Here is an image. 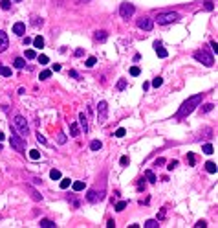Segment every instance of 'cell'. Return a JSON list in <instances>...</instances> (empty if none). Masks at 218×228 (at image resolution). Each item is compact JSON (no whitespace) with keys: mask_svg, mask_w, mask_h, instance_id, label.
I'll use <instances>...</instances> for the list:
<instances>
[{"mask_svg":"<svg viewBox=\"0 0 218 228\" xmlns=\"http://www.w3.org/2000/svg\"><path fill=\"white\" fill-rule=\"evenodd\" d=\"M202 99H204V94H196V96H191L187 101H183L182 103V107L178 109V112H176V116H174V120H183V118H187L196 107H200L202 105Z\"/></svg>","mask_w":218,"mask_h":228,"instance_id":"6da1fadb","label":"cell"},{"mask_svg":"<svg viewBox=\"0 0 218 228\" xmlns=\"http://www.w3.org/2000/svg\"><path fill=\"white\" fill-rule=\"evenodd\" d=\"M193 57H194L198 63H202L204 66H207V68H211V66L215 64V59H213V55H211L207 50H196V52L193 53Z\"/></svg>","mask_w":218,"mask_h":228,"instance_id":"7a4b0ae2","label":"cell"},{"mask_svg":"<svg viewBox=\"0 0 218 228\" xmlns=\"http://www.w3.org/2000/svg\"><path fill=\"white\" fill-rule=\"evenodd\" d=\"M156 20H158V24L167 26V24L178 22V20H180V15H178V13H172V11H169V13H160V15L156 17Z\"/></svg>","mask_w":218,"mask_h":228,"instance_id":"3957f363","label":"cell"},{"mask_svg":"<svg viewBox=\"0 0 218 228\" xmlns=\"http://www.w3.org/2000/svg\"><path fill=\"white\" fill-rule=\"evenodd\" d=\"M15 129L18 131V134L22 136V138H26L28 134H29V127H28V122H26V118L24 116H15Z\"/></svg>","mask_w":218,"mask_h":228,"instance_id":"277c9868","label":"cell"},{"mask_svg":"<svg viewBox=\"0 0 218 228\" xmlns=\"http://www.w3.org/2000/svg\"><path fill=\"white\" fill-rule=\"evenodd\" d=\"M9 144H11V147H13L15 151H18V153H24V149H26V142H24V138H22V136H17L15 131L11 133Z\"/></svg>","mask_w":218,"mask_h":228,"instance_id":"5b68a950","label":"cell"},{"mask_svg":"<svg viewBox=\"0 0 218 228\" xmlns=\"http://www.w3.org/2000/svg\"><path fill=\"white\" fill-rule=\"evenodd\" d=\"M134 11H136V7H134V4H130V2H123V4L119 6V15H121V18H125V20H128V18L134 15Z\"/></svg>","mask_w":218,"mask_h":228,"instance_id":"8992f818","label":"cell"},{"mask_svg":"<svg viewBox=\"0 0 218 228\" xmlns=\"http://www.w3.org/2000/svg\"><path fill=\"white\" fill-rule=\"evenodd\" d=\"M106 118H108V105H106V101H99V105H97V120H99V123H105Z\"/></svg>","mask_w":218,"mask_h":228,"instance_id":"52a82bcc","label":"cell"},{"mask_svg":"<svg viewBox=\"0 0 218 228\" xmlns=\"http://www.w3.org/2000/svg\"><path fill=\"white\" fill-rule=\"evenodd\" d=\"M136 26H138L139 29H143V31H150V29L154 28V22H152V18H149V17H141V18H138Z\"/></svg>","mask_w":218,"mask_h":228,"instance_id":"ba28073f","label":"cell"},{"mask_svg":"<svg viewBox=\"0 0 218 228\" xmlns=\"http://www.w3.org/2000/svg\"><path fill=\"white\" fill-rule=\"evenodd\" d=\"M103 199H105V193L101 191V193L97 195V191H95V190H90V191H88V195H86V201H88V203H92V204H94V203H97V201H103Z\"/></svg>","mask_w":218,"mask_h":228,"instance_id":"9c48e42d","label":"cell"},{"mask_svg":"<svg viewBox=\"0 0 218 228\" xmlns=\"http://www.w3.org/2000/svg\"><path fill=\"white\" fill-rule=\"evenodd\" d=\"M154 52H156L158 57H161V59H165V57L169 55V52L163 48V42H161V41H156V42H154Z\"/></svg>","mask_w":218,"mask_h":228,"instance_id":"30bf717a","label":"cell"},{"mask_svg":"<svg viewBox=\"0 0 218 228\" xmlns=\"http://www.w3.org/2000/svg\"><path fill=\"white\" fill-rule=\"evenodd\" d=\"M13 33L18 35V37H24V33H26V24H24V22H15V24H13Z\"/></svg>","mask_w":218,"mask_h":228,"instance_id":"8fae6325","label":"cell"},{"mask_svg":"<svg viewBox=\"0 0 218 228\" xmlns=\"http://www.w3.org/2000/svg\"><path fill=\"white\" fill-rule=\"evenodd\" d=\"M9 46V39H7V33L6 31H0V53L6 52Z\"/></svg>","mask_w":218,"mask_h":228,"instance_id":"7c38bea8","label":"cell"},{"mask_svg":"<svg viewBox=\"0 0 218 228\" xmlns=\"http://www.w3.org/2000/svg\"><path fill=\"white\" fill-rule=\"evenodd\" d=\"M95 41L97 42H105L106 39H108V31H105V29H99V31H95Z\"/></svg>","mask_w":218,"mask_h":228,"instance_id":"4fadbf2b","label":"cell"},{"mask_svg":"<svg viewBox=\"0 0 218 228\" xmlns=\"http://www.w3.org/2000/svg\"><path fill=\"white\" fill-rule=\"evenodd\" d=\"M145 179H147L150 184H156V182H158V179H156V175H154L152 169H147V171H145Z\"/></svg>","mask_w":218,"mask_h":228,"instance_id":"5bb4252c","label":"cell"},{"mask_svg":"<svg viewBox=\"0 0 218 228\" xmlns=\"http://www.w3.org/2000/svg\"><path fill=\"white\" fill-rule=\"evenodd\" d=\"M39 226H40V228H55L57 225H55L53 221H50V219H40Z\"/></svg>","mask_w":218,"mask_h":228,"instance_id":"9a60e30c","label":"cell"},{"mask_svg":"<svg viewBox=\"0 0 218 228\" xmlns=\"http://www.w3.org/2000/svg\"><path fill=\"white\" fill-rule=\"evenodd\" d=\"M13 66H15V68H18V70H22V68L26 66V59H22V57H17V59L13 61Z\"/></svg>","mask_w":218,"mask_h":228,"instance_id":"2e32d148","label":"cell"},{"mask_svg":"<svg viewBox=\"0 0 218 228\" xmlns=\"http://www.w3.org/2000/svg\"><path fill=\"white\" fill-rule=\"evenodd\" d=\"M79 122H81V129H83L84 133H88V123H86V116H84V112L79 114Z\"/></svg>","mask_w":218,"mask_h":228,"instance_id":"e0dca14e","label":"cell"},{"mask_svg":"<svg viewBox=\"0 0 218 228\" xmlns=\"http://www.w3.org/2000/svg\"><path fill=\"white\" fill-rule=\"evenodd\" d=\"M216 164H215V162H211V160H209V162H205V171H207V173H216Z\"/></svg>","mask_w":218,"mask_h":228,"instance_id":"ac0fdd59","label":"cell"},{"mask_svg":"<svg viewBox=\"0 0 218 228\" xmlns=\"http://www.w3.org/2000/svg\"><path fill=\"white\" fill-rule=\"evenodd\" d=\"M31 42H33V46H35V48H44V39H42L40 35H39V37H35Z\"/></svg>","mask_w":218,"mask_h":228,"instance_id":"d6986e66","label":"cell"},{"mask_svg":"<svg viewBox=\"0 0 218 228\" xmlns=\"http://www.w3.org/2000/svg\"><path fill=\"white\" fill-rule=\"evenodd\" d=\"M72 188H73V191H83V190H84V182H83V180H75V182L72 184Z\"/></svg>","mask_w":218,"mask_h":228,"instance_id":"ffe728a7","label":"cell"},{"mask_svg":"<svg viewBox=\"0 0 218 228\" xmlns=\"http://www.w3.org/2000/svg\"><path fill=\"white\" fill-rule=\"evenodd\" d=\"M70 133H72V136H79V133H81L79 125L77 123H70Z\"/></svg>","mask_w":218,"mask_h":228,"instance_id":"44dd1931","label":"cell"},{"mask_svg":"<svg viewBox=\"0 0 218 228\" xmlns=\"http://www.w3.org/2000/svg\"><path fill=\"white\" fill-rule=\"evenodd\" d=\"M101 147H103L101 140H92V144H90V149H92V151H99Z\"/></svg>","mask_w":218,"mask_h":228,"instance_id":"7402d4cb","label":"cell"},{"mask_svg":"<svg viewBox=\"0 0 218 228\" xmlns=\"http://www.w3.org/2000/svg\"><path fill=\"white\" fill-rule=\"evenodd\" d=\"M143 226H147V228H158V226H160V221H158V219H149Z\"/></svg>","mask_w":218,"mask_h":228,"instance_id":"603a6c76","label":"cell"},{"mask_svg":"<svg viewBox=\"0 0 218 228\" xmlns=\"http://www.w3.org/2000/svg\"><path fill=\"white\" fill-rule=\"evenodd\" d=\"M0 75H2V77H11V68L0 64Z\"/></svg>","mask_w":218,"mask_h":228,"instance_id":"cb8c5ba5","label":"cell"},{"mask_svg":"<svg viewBox=\"0 0 218 228\" xmlns=\"http://www.w3.org/2000/svg\"><path fill=\"white\" fill-rule=\"evenodd\" d=\"M213 109H215V105H213V103H205L204 107H200V112H204V114H207V112H211Z\"/></svg>","mask_w":218,"mask_h":228,"instance_id":"d4e9b609","label":"cell"},{"mask_svg":"<svg viewBox=\"0 0 218 228\" xmlns=\"http://www.w3.org/2000/svg\"><path fill=\"white\" fill-rule=\"evenodd\" d=\"M202 151H204L205 155H213V153H215V147H213L211 144H205V145H202Z\"/></svg>","mask_w":218,"mask_h":228,"instance_id":"484cf974","label":"cell"},{"mask_svg":"<svg viewBox=\"0 0 218 228\" xmlns=\"http://www.w3.org/2000/svg\"><path fill=\"white\" fill-rule=\"evenodd\" d=\"M50 177H51V180H61V171L59 169H51L50 171Z\"/></svg>","mask_w":218,"mask_h":228,"instance_id":"4316f807","label":"cell"},{"mask_svg":"<svg viewBox=\"0 0 218 228\" xmlns=\"http://www.w3.org/2000/svg\"><path fill=\"white\" fill-rule=\"evenodd\" d=\"M70 184H72V180H70V179H62V177H61V184H59V186H61V190L70 188Z\"/></svg>","mask_w":218,"mask_h":228,"instance_id":"83f0119b","label":"cell"},{"mask_svg":"<svg viewBox=\"0 0 218 228\" xmlns=\"http://www.w3.org/2000/svg\"><path fill=\"white\" fill-rule=\"evenodd\" d=\"M29 158H31V160H39V158H40V151L31 149V151H29Z\"/></svg>","mask_w":218,"mask_h":228,"instance_id":"f1b7e54d","label":"cell"},{"mask_svg":"<svg viewBox=\"0 0 218 228\" xmlns=\"http://www.w3.org/2000/svg\"><path fill=\"white\" fill-rule=\"evenodd\" d=\"M127 204H128L127 201H119V203L116 204V212H123V210L127 208Z\"/></svg>","mask_w":218,"mask_h":228,"instance_id":"f546056e","label":"cell"},{"mask_svg":"<svg viewBox=\"0 0 218 228\" xmlns=\"http://www.w3.org/2000/svg\"><path fill=\"white\" fill-rule=\"evenodd\" d=\"M0 7H2L4 11L11 9V0H0Z\"/></svg>","mask_w":218,"mask_h":228,"instance_id":"4dcf8cb0","label":"cell"},{"mask_svg":"<svg viewBox=\"0 0 218 228\" xmlns=\"http://www.w3.org/2000/svg\"><path fill=\"white\" fill-rule=\"evenodd\" d=\"M31 24H33L35 28H39V26H42V24H44V20H42V18H39V17H33V18H31Z\"/></svg>","mask_w":218,"mask_h":228,"instance_id":"1f68e13d","label":"cell"},{"mask_svg":"<svg viewBox=\"0 0 218 228\" xmlns=\"http://www.w3.org/2000/svg\"><path fill=\"white\" fill-rule=\"evenodd\" d=\"M50 75H51V72H50V70H44V72H40L39 79H40V81H46V79H50Z\"/></svg>","mask_w":218,"mask_h":228,"instance_id":"d6a6232c","label":"cell"},{"mask_svg":"<svg viewBox=\"0 0 218 228\" xmlns=\"http://www.w3.org/2000/svg\"><path fill=\"white\" fill-rule=\"evenodd\" d=\"M95 63H97V59H95V57H94V55H92V57H88V59H86V63H84V64H86V66H88V68H92V66H94V64H95Z\"/></svg>","mask_w":218,"mask_h":228,"instance_id":"836d02e7","label":"cell"},{"mask_svg":"<svg viewBox=\"0 0 218 228\" xmlns=\"http://www.w3.org/2000/svg\"><path fill=\"white\" fill-rule=\"evenodd\" d=\"M125 134H127V131H125V129H123V127H119V129H117V131H116V133H114V136H116V138H123V136H125Z\"/></svg>","mask_w":218,"mask_h":228,"instance_id":"e575fe53","label":"cell"},{"mask_svg":"<svg viewBox=\"0 0 218 228\" xmlns=\"http://www.w3.org/2000/svg\"><path fill=\"white\" fill-rule=\"evenodd\" d=\"M161 85H163V79H161V77H154V79H152V87L158 88V87H161Z\"/></svg>","mask_w":218,"mask_h":228,"instance_id":"d590c367","label":"cell"},{"mask_svg":"<svg viewBox=\"0 0 218 228\" xmlns=\"http://www.w3.org/2000/svg\"><path fill=\"white\" fill-rule=\"evenodd\" d=\"M35 57H37L35 50H26V59H35Z\"/></svg>","mask_w":218,"mask_h":228,"instance_id":"8d00e7d4","label":"cell"},{"mask_svg":"<svg viewBox=\"0 0 218 228\" xmlns=\"http://www.w3.org/2000/svg\"><path fill=\"white\" fill-rule=\"evenodd\" d=\"M37 59H39V63H40V64H48V63H50V59H48V55H39Z\"/></svg>","mask_w":218,"mask_h":228,"instance_id":"74e56055","label":"cell"},{"mask_svg":"<svg viewBox=\"0 0 218 228\" xmlns=\"http://www.w3.org/2000/svg\"><path fill=\"white\" fill-rule=\"evenodd\" d=\"M125 87H127V79L123 77V79H119V83H117V90H125Z\"/></svg>","mask_w":218,"mask_h":228,"instance_id":"f35d334b","label":"cell"},{"mask_svg":"<svg viewBox=\"0 0 218 228\" xmlns=\"http://www.w3.org/2000/svg\"><path fill=\"white\" fill-rule=\"evenodd\" d=\"M66 140H68V138H66V134H62V133H59V134H57V142H59V144H66Z\"/></svg>","mask_w":218,"mask_h":228,"instance_id":"ab89813d","label":"cell"},{"mask_svg":"<svg viewBox=\"0 0 218 228\" xmlns=\"http://www.w3.org/2000/svg\"><path fill=\"white\" fill-rule=\"evenodd\" d=\"M176 166H178V160H171V162H169V166H167V169H169V171H172V169H176Z\"/></svg>","mask_w":218,"mask_h":228,"instance_id":"60d3db41","label":"cell"},{"mask_svg":"<svg viewBox=\"0 0 218 228\" xmlns=\"http://www.w3.org/2000/svg\"><path fill=\"white\" fill-rule=\"evenodd\" d=\"M139 74H141V70H139L138 66H132V68H130V75H139Z\"/></svg>","mask_w":218,"mask_h":228,"instance_id":"b9f144b4","label":"cell"},{"mask_svg":"<svg viewBox=\"0 0 218 228\" xmlns=\"http://www.w3.org/2000/svg\"><path fill=\"white\" fill-rule=\"evenodd\" d=\"M37 140H39L40 144H48V140H46V136H42L40 133H37Z\"/></svg>","mask_w":218,"mask_h":228,"instance_id":"7bdbcfd3","label":"cell"},{"mask_svg":"<svg viewBox=\"0 0 218 228\" xmlns=\"http://www.w3.org/2000/svg\"><path fill=\"white\" fill-rule=\"evenodd\" d=\"M187 160H189V166H194V155L193 153H187Z\"/></svg>","mask_w":218,"mask_h":228,"instance_id":"ee69618b","label":"cell"},{"mask_svg":"<svg viewBox=\"0 0 218 228\" xmlns=\"http://www.w3.org/2000/svg\"><path fill=\"white\" fill-rule=\"evenodd\" d=\"M119 164H121L123 168H127V166H128V157H121V160H119Z\"/></svg>","mask_w":218,"mask_h":228,"instance_id":"f6af8a7d","label":"cell"},{"mask_svg":"<svg viewBox=\"0 0 218 228\" xmlns=\"http://www.w3.org/2000/svg\"><path fill=\"white\" fill-rule=\"evenodd\" d=\"M68 75H70V77H73V79H81V77H79V74H77L75 70H70V72H68Z\"/></svg>","mask_w":218,"mask_h":228,"instance_id":"bcb514c9","label":"cell"},{"mask_svg":"<svg viewBox=\"0 0 218 228\" xmlns=\"http://www.w3.org/2000/svg\"><path fill=\"white\" fill-rule=\"evenodd\" d=\"M165 162H167V160H165V158H161V157H160V158H156V162H154V166H163V164H165Z\"/></svg>","mask_w":218,"mask_h":228,"instance_id":"7dc6e473","label":"cell"},{"mask_svg":"<svg viewBox=\"0 0 218 228\" xmlns=\"http://www.w3.org/2000/svg\"><path fill=\"white\" fill-rule=\"evenodd\" d=\"M83 55H84V50L83 48H77L75 50V57H83Z\"/></svg>","mask_w":218,"mask_h":228,"instance_id":"c3c4849f","label":"cell"},{"mask_svg":"<svg viewBox=\"0 0 218 228\" xmlns=\"http://www.w3.org/2000/svg\"><path fill=\"white\" fill-rule=\"evenodd\" d=\"M194 226H196V228H205V226H207V223H205V221H198Z\"/></svg>","mask_w":218,"mask_h":228,"instance_id":"681fc988","label":"cell"},{"mask_svg":"<svg viewBox=\"0 0 218 228\" xmlns=\"http://www.w3.org/2000/svg\"><path fill=\"white\" fill-rule=\"evenodd\" d=\"M204 7H205L207 11H213V7H215V6H213V2H205V6H204Z\"/></svg>","mask_w":218,"mask_h":228,"instance_id":"f907efd6","label":"cell"},{"mask_svg":"<svg viewBox=\"0 0 218 228\" xmlns=\"http://www.w3.org/2000/svg\"><path fill=\"white\" fill-rule=\"evenodd\" d=\"M145 190V182H143V179L139 180V184H138V191H143Z\"/></svg>","mask_w":218,"mask_h":228,"instance_id":"816d5d0a","label":"cell"},{"mask_svg":"<svg viewBox=\"0 0 218 228\" xmlns=\"http://www.w3.org/2000/svg\"><path fill=\"white\" fill-rule=\"evenodd\" d=\"M106 226H108V228H114V226H116V221H114V219H108Z\"/></svg>","mask_w":218,"mask_h":228,"instance_id":"f5cc1de1","label":"cell"},{"mask_svg":"<svg viewBox=\"0 0 218 228\" xmlns=\"http://www.w3.org/2000/svg\"><path fill=\"white\" fill-rule=\"evenodd\" d=\"M211 48H213L215 52H218V42L216 41H211Z\"/></svg>","mask_w":218,"mask_h":228,"instance_id":"db71d44e","label":"cell"},{"mask_svg":"<svg viewBox=\"0 0 218 228\" xmlns=\"http://www.w3.org/2000/svg\"><path fill=\"white\" fill-rule=\"evenodd\" d=\"M165 215H167V212H165V208H163V210L160 212V217H158V221H160V219H165Z\"/></svg>","mask_w":218,"mask_h":228,"instance_id":"11a10c76","label":"cell"},{"mask_svg":"<svg viewBox=\"0 0 218 228\" xmlns=\"http://www.w3.org/2000/svg\"><path fill=\"white\" fill-rule=\"evenodd\" d=\"M28 44H31V39L29 37H24V46H28Z\"/></svg>","mask_w":218,"mask_h":228,"instance_id":"9f6ffc18","label":"cell"},{"mask_svg":"<svg viewBox=\"0 0 218 228\" xmlns=\"http://www.w3.org/2000/svg\"><path fill=\"white\" fill-rule=\"evenodd\" d=\"M61 70V64H53V72H59Z\"/></svg>","mask_w":218,"mask_h":228,"instance_id":"6f0895ef","label":"cell"},{"mask_svg":"<svg viewBox=\"0 0 218 228\" xmlns=\"http://www.w3.org/2000/svg\"><path fill=\"white\" fill-rule=\"evenodd\" d=\"M4 138H6V136H4V133H2V131H0V142H2V140H4Z\"/></svg>","mask_w":218,"mask_h":228,"instance_id":"680465c9","label":"cell"},{"mask_svg":"<svg viewBox=\"0 0 218 228\" xmlns=\"http://www.w3.org/2000/svg\"><path fill=\"white\" fill-rule=\"evenodd\" d=\"M15 2H20V0H15Z\"/></svg>","mask_w":218,"mask_h":228,"instance_id":"91938a15","label":"cell"},{"mask_svg":"<svg viewBox=\"0 0 218 228\" xmlns=\"http://www.w3.org/2000/svg\"><path fill=\"white\" fill-rule=\"evenodd\" d=\"M77 2H83V0H77Z\"/></svg>","mask_w":218,"mask_h":228,"instance_id":"94428289","label":"cell"}]
</instances>
